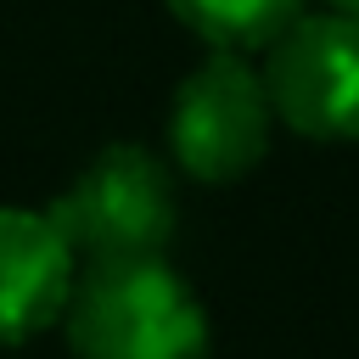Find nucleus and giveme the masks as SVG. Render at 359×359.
I'll use <instances>...</instances> for the list:
<instances>
[{"label":"nucleus","mask_w":359,"mask_h":359,"mask_svg":"<svg viewBox=\"0 0 359 359\" xmlns=\"http://www.w3.org/2000/svg\"><path fill=\"white\" fill-rule=\"evenodd\" d=\"M275 129L264 73L247 50H213L168 101V163L196 185H236L269 157Z\"/></svg>","instance_id":"nucleus-3"},{"label":"nucleus","mask_w":359,"mask_h":359,"mask_svg":"<svg viewBox=\"0 0 359 359\" xmlns=\"http://www.w3.org/2000/svg\"><path fill=\"white\" fill-rule=\"evenodd\" d=\"M79 258L45 208L0 202V348L39 337L62 320Z\"/></svg>","instance_id":"nucleus-5"},{"label":"nucleus","mask_w":359,"mask_h":359,"mask_svg":"<svg viewBox=\"0 0 359 359\" xmlns=\"http://www.w3.org/2000/svg\"><path fill=\"white\" fill-rule=\"evenodd\" d=\"M62 325L79 359H208L213 348L202 297L163 252L84 264Z\"/></svg>","instance_id":"nucleus-1"},{"label":"nucleus","mask_w":359,"mask_h":359,"mask_svg":"<svg viewBox=\"0 0 359 359\" xmlns=\"http://www.w3.org/2000/svg\"><path fill=\"white\" fill-rule=\"evenodd\" d=\"M258 73H264L275 123L320 146L359 140V17L337 6L297 11L264 45Z\"/></svg>","instance_id":"nucleus-4"},{"label":"nucleus","mask_w":359,"mask_h":359,"mask_svg":"<svg viewBox=\"0 0 359 359\" xmlns=\"http://www.w3.org/2000/svg\"><path fill=\"white\" fill-rule=\"evenodd\" d=\"M168 11L213 50H264L303 11V0H168Z\"/></svg>","instance_id":"nucleus-6"},{"label":"nucleus","mask_w":359,"mask_h":359,"mask_svg":"<svg viewBox=\"0 0 359 359\" xmlns=\"http://www.w3.org/2000/svg\"><path fill=\"white\" fill-rule=\"evenodd\" d=\"M73 247L79 264H112V258H157L174 241L180 224V191L174 163L151 146L118 140L101 146L45 208Z\"/></svg>","instance_id":"nucleus-2"},{"label":"nucleus","mask_w":359,"mask_h":359,"mask_svg":"<svg viewBox=\"0 0 359 359\" xmlns=\"http://www.w3.org/2000/svg\"><path fill=\"white\" fill-rule=\"evenodd\" d=\"M325 6H337V11H348V17H359V0H325Z\"/></svg>","instance_id":"nucleus-7"}]
</instances>
